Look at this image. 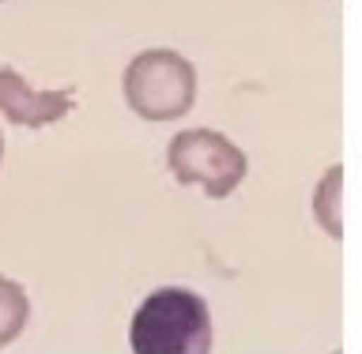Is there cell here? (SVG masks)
Returning <instances> with one entry per match:
<instances>
[{"label":"cell","instance_id":"obj_3","mask_svg":"<svg viewBox=\"0 0 362 354\" xmlns=\"http://www.w3.org/2000/svg\"><path fill=\"white\" fill-rule=\"evenodd\" d=\"M166 166L181 185H197L208 200H226L245 181V151L215 129H185L166 147Z\"/></svg>","mask_w":362,"mask_h":354},{"label":"cell","instance_id":"obj_6","mask_svg":"<svg viewBox=\"0 0 362 354\" xmlns=\"http://www.w3.org/2000/svg\"><path fill=\"white\" fill-rule=\"evenodd\" d=\"M27 317H30L27 290H23L16 279H4V276H0V347L16 343V339L23 336Z\"/></svg>","mask_w":362,"mask_h":354},{"label":"cell","instance_id":"obj_7","mask_svg":"<svg viewBox=\"0 0 362 354\" xmlns=\"http://www.w3.org/2000/svg\"><path fill=\"white\" fill-rule=\"evenodd\" d=\"M0 163H4V136H0Z\"/></svg>","mask_w":362,"mask_h":354},{"label":"cell","instance_id":"obj_2","mask_svg":"<svg viewBox=\"0 0 362 354\" xmlns=\"http://www.w3.org/2000/svg\"><path fill=\"white\" fill-rule=\"evenodd\" d=\"M124 102L144 121H177L197 102V68L177 49H144L124 68Z\"/></svg>","mask_w":362,"mask_h":354},{"label":"cell","instance_id":"obj_5","mask_svg":"<svg viewBox=\"0 0 362 354\" xmlns=\"http://www.w3.org/2000/svg\"><path fill=\"white\" fill-rule=\"evenodd\" d=\"M313 219L328 237H344V166H332L313 192Z\"/></svg>","mask_w":362,"mask_h":354},{"label":"cell","instance_id":"obj_1","mask_svg":"<svg viewBox=\"0 0 362 354\" xmlns=\"http://www.w3.org/2000/svg\"><path fill=\"white\" fill-rule=\"evenodd\" d=\"M211 313L189 287H158L129 324L132 354H211Z\"/></svg>","mask_w":362,"mask_h":354},{"label":"cell","instance_id":"obj_4","mask_svg":"<svg viewBox=\"0 0 362 354\" xmlns=\"http://www.w3.org/2000/svg\"><path fill=\"white\" fill-rule=\"evenodd\" d=\"M76 106V87L38 90L23 79L16 68L0 64V113L19 129H45L64 121Z\"/></svg>","mask_w":362,"mask_h":354}]
</instances>
